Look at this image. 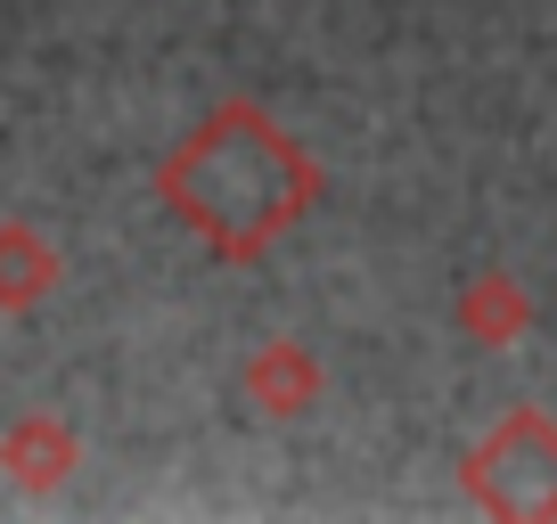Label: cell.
<instances>
[{
	"label": "cell",
	"mask_w": 557,
	"mask_h": 524,
	"mask_svg": "<svg viewBox=\"0 0 557 524\" xmlns=\"http://www.w3.org/2000/svg\"><path fill=\"white\" fill-rule=\"evenodd\" d=\"M320 189H329L320 164L255 99H222L157 164V197L173 205V222H189L206 238L213 262H262L320 205Z\"/></svg>",
	"instance_id": "6da1fadb"
},
{
	"label": "cell",
	"mask_w": 557,
	"mask_h": 524,
	"mask_svg": "<svg viewBox=\"0 0 557 524\" xmlns=\"http://www.w3.org/2000/svg\"><path fill=\"white\" fill-rule=\"evenodd\" d=\"M459 491H468L484 516H557V419L533 402H517L468 459H459Z\"/></svg>",
	"instance_id": "7a4b0ae2"
},
{
	"label": "cell",
	"mask_w": 557,
	"mask_h": 524,
	"mask_svg": "<svg viewBox=\"0 0 557 524\" xmlns=\"http://www.w3.org/2000/svg\"><path fill=\"white\" fill-rule=\"evenodd\" d=\"M451 320H459V336H475L484 352H508L517 336H533L541 303H533V287H524L517 271H475V279L459 287Z\"/></svg>",
	"instance_id": "3957f363"
},
{
	"label": "cell",
	"mask_w": 557,
	"mask_h": 524,
	"mask_svg": "<svg viewBox=\"0 0 557 524\" xmlns=\"http://www.w3.org/2000/svg\"><path fill=\"white\" fill-rule=\"evenodd\" d=\"M0 467H9L17 491H58L83 467V442H74V426L58 419V410H25V419L0 435Z\"/></svg>",
	"instance_id": "277c9868"
},
{
	"label": "cell",
	"mask_w": 557,
	"mask_h": 524,
	"mask_svg": "<svg viewBox=\"0 0 557 524\" xmlns=\"http://www.w3.org/2000/svg\"><path fill=\"white\" fill-rule=\"evenodd\" d=\"M320 361L296 345V336H271V345L246 352V402L262 410V419H304V410L320 402Z\"/></svg>",
	"instance_id": "5b68a950"
},
{
	"label": "cell",
	"mask_w": 557,
	"mask_h": 524,
	"mask_svg": "<svg viewBox=\"0 0 557 524\" xmlns=\"http://www.w3.org/2000/svg\"><path fill=\"white\" fill-rule=\"evenodd\" d=\"M58 287V246L25 222H0V312H34Z\"/></svg>",
	"instance_id": "8992f818"
}]
</instances>
